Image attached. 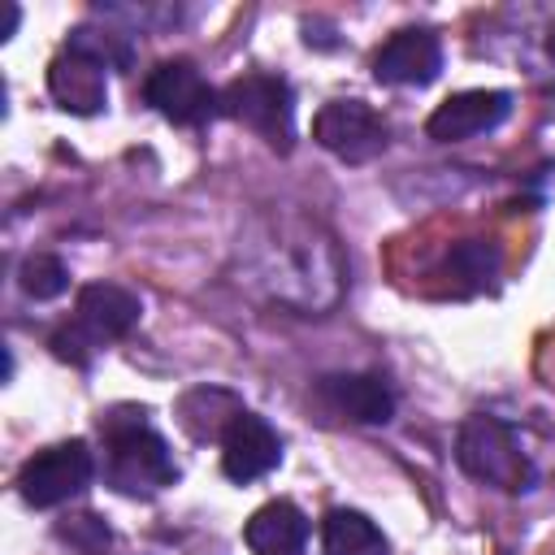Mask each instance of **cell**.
Returning <instances> with one entry per match:
<instances>
[{
    "label": "cell",
    "mask_w": 555,
    "mask_h": 555,
    "mask_svg": "<svg viewBox=\"0 0 555 555\" xmlns=\"http://www.w3.org/2000/svg\"><path fill=\"white\" fill-rule=\"evenodd\" d=\"M312 134L325 152H334L347 165H364L377 152H386L390 126L364 104V100H330L317 117H312Z\"/></svg>",
    "instance_id": "ba28073f"
},
{
    "label": "cell",
    "mask_w": 555,
    "mask_h": 555,
    "mask_svg": "<svg viewBox=\"0 0 555 555\" xmlns=\"http://www.w3.org/2000/svg\"><path fill=\"white\" fill-rule=\"evenodd\" d=\"M512 113V95L507 91H460V95H447L429 121H425V134L438 139V143H464V139H477L486 130H494L499 121H507Z\"/></svg>",
    "instance_id": "30bf717a"
},
{
    "label": "cell",
    "mask_w": 555,
    "mask_h": 555,
    "mask_svg": "<svg viewBox=\"0 0 555 555\" xmlns=\"http://www.w3.org/2000/svg\"><path fill=\"white\" fill-rule=\"evenodd\" d=\"M251 555H304L308 546V516L291 499H269L264 507L251 512L243 529Z\"/></svg>",
    "instance_id": "4fadbf2b"
},
{
    "label": "cell",
    "mask_w": 555,
    "mask_h": 555,
    "mask_svg": "<svg viewBox=\"0 0 555 555\" xmlns=\"http://www.w3.org/2000/svg\"><path fill=\"white\" fill-rule=\"evenodd\" d=\"M325 555H390L386 533L356 507H330L321 520Z\"/></svg>",
    "instance_id": "2e32d148"
},
{
    "label": "cell",
    "mask_w": 555,
    "mask_h": 555,
    "mask_svg": "<svg viewBox=\"0 0 555 555\" xmlns=\"http://www.w3.org/2000/svg\"><path fill=\"white\" fill-rule=\"evenodd\" d=\"M438 74H442V43L429 30H395L373 56V78L386 87H425Z\"/></svg>",
    "instance_id": "8fae6325"
},
{
    "label": "cell",
    "mask_w": 555,
    "mask_h": 555,
    "mask_svg": "<svg viewBox=\"0 0 555 555\" xmlns=\"http://www.w3.org/2000/svg\"><path fill=\"white\" fill-rule=\"evenodd\" d=\"M243 412L247 408L221 386H195L178 399V425L186 429L191 442H221Z\"/></svg>",
    "instance_id": "9a60e30c"
},
{
    "label": "cell",
    "mask_w": 555,
    "mask_h": 555,
    "mask_svg": "<svg viewBox=\"0 0 555 555\" xmlns=\"http://www.w3.org/2000/svg\"><path fill=\"white\" fill-rule=\"evenodd\" d=\"M455 460L481 486H494L507 494H520L533 486V464H529L516 429L499 416H468L455 438Z\"/></svg>",
    "instance_id": "277c9868"
},
{
    "label": "cell",
    "mask_w": 555,
    "mask_h": 555,
    "mask_svg": "<svg viewBox=\"0 0 555 555\" xmlns=\"http://www.w3.org/2000/svg\"><path fill=\"white\" fill-rule=\"evenodd\" d=\"M278 464H282V438H278V429H273L264 416L243 412V416L230 425V434L221 438V473H225L230 481L247 486V481L273 473Z\"/></svg>",
    "instance_id": "7c38bea8"
},
{
    "label": "cell",
    "mask_w": 555,
    "mask_h": 555,
    "mask_svg": "<svg viewBox=\"0 0 555 555\" xmlns=\"http://www.w3.org/2000/svg\"><path fill=\"white\" fill-rule=\"evenodd\" d=\"M321 395L330 399L334 412L360 421V425H386L395 416V395L382 377L373 373H338L321 382Z\"/></svg>",
    "instance_id": "5bb4252c"
},
{
    "label": "cell",
    "mask_w": 555,
    "mask_h": 555,
    "mask_svg": "<svg viewBox=\"0 0 555 555\" xmlns=\"http://www.w3.org/2000/svg\"><path fill=\"white\" fill-rule=\"evenodd\" d=\"M247 273L273 299L295 308H325L338 299L343 260L334 238L308 217H264L247 238Z\"/></svg>",
    "instance_id": "6da1fadb"
},
{
    "label": "cell",
    "mask_w": 555,
    "mask_h": 555,
    "mask_svg": "<svg viewBox=\"0 0 555 555\" xmlns=\"http://www.w3.org/2000/svg\"><path fill=\"white\" fill-rule=\"evenodd\" d=\"M17 282H22V291H26L30 299H56V295H65V286H69V269H65L56 256L35 251V256H26Z\"/></svg>",
    "instance_id": "ac0fdd59"
},
{
    "label": "cell",
    "mask_w": 555,
    "mask_h": 555,
    "mask_svg": "<svg viewBox=\"0 0 555 555\" xmlns=\"http://www.w3.org/2000/svg\"><path fill=\"white\" fill-rule=\"evenodd\" d=\"M143 100L169 117L173 126H204L221 113V91L208 87V78L191 65V61H165L147 74L143 82Z\"/></svg>",
    "instance_id": "52a82bcc"
},
{
    "label": "cell",
    "mask_w": 555,
    "mask_h": 555,
    "mask_svg": "<svg viewBox=\"0 0 555 555\" xmlns=\"http://www.w3.org/2000/svg\"><path fill=\"white\" fill-rule=\"evenodd\" d=\"M95 477V455L82 438H69V442H56V447H43L35 451L22 473H17V494L30 503V507H61L69 499H78Z\"/></svg>",
    "instance_id": "8992f818"
},
{
    "label": "cell",
    "mask_w": 555,
    "mask_h": 555,
    "mask_svg": "<svg viewBox=\"0 0 555 555\" xmlns=\"http://www.w3.org/2000/svg\"><path fill=\"white\" fill-rule=\"evenodd\" d=\"M56 538L69 546V555H108L113 551V529L95 512H69L56 520Z\"/></svg>",
    "instance_id": "e0dca14e"
},
{
    "label": "cell",
    "mask_w": 555,
    "mask_h": 555,
    "mask_svg": "<svg viewBox=\"0 0 555 555\" xmlns=\"http://www.w3.org/2000/svg\"><path fill=\"white\" fill-rule=\"evenodd\" d=\"M13 26H17V4H4V35H0V39H9Z\"/></svg>",
    "instance_id": "d6986e66"
},
{
    "label": "cell",
    "mask_w": 555,
    "mask_h": 555,
    "mask_svg": "<svg viewBox=\"0 0 555 555\" xmlns=\"http://www.w3.org/2000/svg\"><path fill=\"white\" fill-rule=\"evenodd\" d=\"M100 438H104V481L117 494L152 499L156 490L178 481L169 442L147 425L143 408H108L100 416Z\"/></svg>",
    "instance_id": "7a4b0ae2"
},
{
    "label": "cell",
    "mask_w": 555,
    "mask_h": 555,
    "mask_svg": "<svg viewBox=\"0 0 555 555\" xmlns=\"http://www.w3.org/2000/svg\"><path fill=\"white\" fill-rule=\"evenodd\" d=\"M139 295H130L117 282H87L74 299V317L69 325H61L52 334V356L69 360V364H87L104 343L130 334L139 325Z\"/></svg>",
    "instance_id": "3957f363"
},
{
    "label": "cell",
    "mask_w": 555,
    "mask_h": 555,
    "mask_svg": "<svg viewBox=\"0 0 555 555\" xmlns=\"http://www.w3.org/2000/svg\"><path fill=\"white\" fill-rule=\"evenodd\" d=\"M104 69H108V65H104L100 56H91V52L65 43V48L52 56V65H48V91H52V100H56L65 113L91 117V113H100V108L108 104V78H104Z\"/></svg>",
    "instance_id": "9c48e42d"
},
{
    "label": "cell",
    "mask_w": 555,
    "mask_h": 555,
    "mask_svg": "<svg viewBox=\"0 0 555 555\" xmlns=\"http://www.w3.org/2000/svg\"><path fill=\"white\" fill-rule=\"evenodd\" d=\"M221 117L243 121L278 152H291V143H295V91L278 74H243V78L225 82Z\"/></svg>",
    "instance_id": "5b68a950"
}]
</instances>
